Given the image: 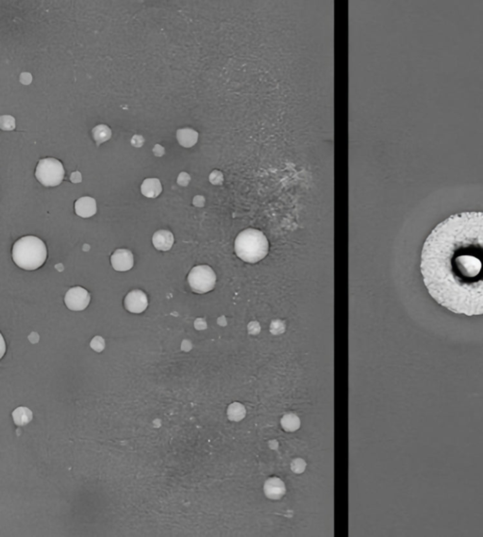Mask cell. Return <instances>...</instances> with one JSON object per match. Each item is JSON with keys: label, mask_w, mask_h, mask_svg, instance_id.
<instances>
[{"label": "cell", "mask_w": 483, "mask_h": 537, "mask_svg": "<svg viewBox=\"0 0 483 537\" xmlns=\"http://www.w3.org/2000/svg\"><path fill=\"white\" fill-rule=\"evenodd\" d=\"M141 191L147 198L158 197L163 191L161 181L158 178H146L142 183Z\"/></svg>", "instance_id": "12"}, {"label": "cell", "mask_w": 483, "mask_h": 537, "mask_svg": "<svg viewBox=\"0 0 483 537\" xmlns=\"http://www.w3.org/2000/svg\"><path fill=\"white\" fill-rule=\"evenodd\" d=\"M92 134L97 145H100L103 142L109 140L112 137V130L106 125H98L95 126L92 130Z\"/></svg>", "instance_id": "15"}, {"label": "cell", "mask_w": 483, "mask_h": 537, "mask_svg": "<svg viewBox=\"0 0 483 537\" xmlns=\"http://www.w3.org/2000/svg\"><path fill=\"white\" fill-rule=\"evenodd\" d=\"M234 251L242 261L255 264L266 257L269 252V241L262 231L247 228L242 230L235 238Z\"/></svg>", "instance_id": "3"}, {"label": "cell", "mask_w": 483, "mask_h": 537, "mask_svg": "<svg viewBox=\"0 0 483 537\" xmlns=\"http://www.w3.org/2000/svg\"><path fill=\"white\" fill-rule=\"evenodd\" d=\"M14 263L25 271H34L42 267L48 257L47 246L42 239L34 236L19 238L13 246Z\"/></svg>", "instance_id": "2"}, {"label": "cell", "mask_w": 483, "mask_h": 537, "mask_svg": "<svg viewBox=\"0 0 483 537\" xmlns=\"http://www.w3.org/2000/svg\"><path fill=\"white\" fill-rule=\"evenodd\" d=\"M91 295L89 292L81 287L70 288L64 297L66 306L73 311H82L89 305Z\"/></svg>", "instance_id": "6"}, {"label": "cell", "mask_w": 483, "mask_h": 537, "mask_svg": "<svg viewBox=\"0 0 483 537\" xmlns=\"http://www.w3.org/2000/svg\"><path fill=\"white\" fill-rule=\"evenodd\" d=\"M90 346L97 352H100L105 348V340L103 337L97 336L93 338V340L90 343Z\"/></svg>", "instance_id": "21"}, {"label": "cell", "mask_w": 483, "mask_h": 537, "mask_svg": "<svg viewBox=\"0 0 483 537\" xmlns=\"http://www.w3.org/2000/svg\"><path fill=\"white\" fill-rule=\"evenodd\" d=\"M188 283L192 290L198 294L212 291L217 284V275L208 265L193 267L188 275Z\"/></svg>", "instance_id": "5"}, {"label": "cell", "mask_w": 483, "mask_h": 537, "mask_svg": "<svg viewBox=\"0 0 483 537\" xmlns=\"http://www.w3.org/2000/svg\"><path fill=\"white\" fill-rule=\"evenodd\" d=\"M16 126L15 119L11 115H2L0 116V128L2 130L11 131Z\"/></svg>", "instance_id": "18"}, {"label": "cell", "mask_w": 483, "mask_h": 537, "mask_svg": "<svg viewBox=\"0 0 483 537\" xmlns=\"http://www.w3.org/2000/svg\"><path fill=\"white\" fill-rule=\"evenodd\" d=\"M268 445H269V448H270L271 450H275L279 448V443H278L277 440H270L269 443H268Z\"/></svg>", "instance_id": "31"}, {"label": "cell", "mask_w": 483, "mask_h": 537, "mask_svg": "<svg viewBox=\"0 0 483 537\" xmlns=\"http://www.w3.org/2000/svg\"><path fill=\"white\" fill-rule=\"evenodd\" d=\"M20 82L24 85H29L31 82H32V75L30 73H27V72H24V73H21L20 75Z\"/></svg>", "instance_id": "26"}, {"label": "cell", "mask_w": 483, "mask_h": 537, "mask_svg": "<svg viewBox=\"0 0 483 537\" xmlns=\"http://www.w3.org/2000/svg\"><path fill=\"white\" fill-rule=\"evenodd\" d=\"M227 415H228L229 420L234 421V422H239L245 418L246 410H245V407L242 403L235 401V402H232L231 404H229L228 410H227Z\"/></svg>", "instance_id": "14"}, {"label": "cell", "mask_w": 483, "mask_h": 537, "mask_svg": "<svg viewBox=\"0 0 483 537\" xmlns=\"http://www.w3.org/2000/svg\"><path fill=\"white\" fill-rule=\"evenodd\" d=\"M148 305V301L146 294L140 289H135L127 293L125 300L124 306L128 312L134 314H140L144 312Z\"/></svg>", "instance_id": "7"}, {"label": "cell", "mask_w": 483, "mask_h": 537, "mask_svg": "<svg viewBox=\"0 0 483 537\" xmlns=\"http://www.w3.org/2000/svg\"><path fill=\"white\" fill-rule=\"evenodd\" d=\"M307 463L302 458H295L291 463V469L295 474H302L305 471Z\"/></svg>", "instance_id": "19"}, {"label": "cell", "mask_w": 483, "mask_h": 537, "mask_svg": "<svg viewBox=\"0 0 483 537\" xmlns=\"http://www.w3.org/2000/svg\"><path fill=\"white\" fill-rule=\"evenodd\" d=\"M75 211L81 218H90L97 213V202L89 196L81 197L75 203Z\"/></svg>", "instance_id": "10"}, {"label": "cell", "mask_w": 483, "mask_h": 537, "mask_svg": "<svg viewBox=\"0 0 483 537\" xmlns=\"http://www.w3.org/2000/svg\"><path fill=\"white\" fill-rule=\"evenodd\" d=\"M130 142H131L132 146H134V147H136V148H140V147H142V146L144 145V143H145V139H144L143 136L136 134V135H134L133 137L131 138Z\"/></svg>", "instance_id": "25"}, {"label": "cell", "mask_w": 483, "mask_h": 537, "mask_svg": "<svg viewBox=\"0 0 483 537\" xmlns=\"http://www.w3.org/2000/svg\"><path fill=\"white\" fill-rule=\"evenodd\" d=\"M421 274L443 307L483 315V212L452 215L437 225L424 243Z\"/></svg>", "instance_id": "1"}, {"label": "cell", "mask_w": 483, "mask_h": 537, "mask_svg": "<svg viewBox=\"0 0 483 537\" xmlns=\"http://www.w3.org/2000/svg\"><path fill=\"white\" fill-rule=\"evenodd\" d=\"M209 180H210V182H211L213 185H216V186H217V185H221V184L223 183V181H224V175H223L220 171L215 170V171H213V172L211 173L210 177H209Z\"/></svg>", "instance_id": "22"}, {"label": "cell", "mask_w": 483, "mask_h": 537, "mask_svg": "<svg viewBox=\"0 0 483 537\" xmlns=\"http://www.w3.org/2000/svg\"><path fill=\"white\" fill-rule=\"evenodd\" d=\"M70 180H71L73 183H79V182H81V181H82L81 174H80L79 172H77V171L74 172V173H72V175L70 176Z\"/></svg>", "instance_id": "30"}, {"label": "cell", "mask_w": 483, "mask_h": 537, "mask_svg": "<svg viewBox=\"0 0 483 537\" xmlns=\"http://www.w3.org/2000/svg\"><path fill=\"white\" fill-rule=\"evenodd\" d=\"M218 324L220 325H222V326H225V325H227L226 318H225L224 316L221 317V318H219V319H218Z\"/></svg>", "instance_id": "32"}, {"label": "cell", "mask_w": 483, "mask_h": 537, "mask_svg": "<svg viewBox=\"0 0 483 537\" xmlns=\"http://www.w3.org/2000/svg\"><path fill=\"white\" fill-rule=\"evenodd\" d=\"M193 204L194 207L196 208H202L205 205V198H204L202 195H196L193 197Z\"/></svg>", "instance_id": "28"}, {"label": "cell", "mask_w": 483, "mask_h": 537, "mask_svg": "<svg viewBox=\"0 0 483 537\" xmlns=\"http://www.w3.org/2000/svg\"><path fill=\"white\" fill-rule=\"evenodd\" d=\"M247 330L250 335L256 336L261 332V325H259L258 322H251L247 326Z\"/></svg>", "instance_id": "24"}, {"label": "cell", "mask_w": 483, "mask_h": 537, "mask_svg": "<svg viewBox=\"0 0 483 537\" xmlns=\"http://www.w3.org/2000/svg\"><path fill=\"white\" fill-rule=\"evenodd\" d=\"M13 421L17 426H25L32 420V412L26 407H19L13 412Z\"/></svg>", "instance_id": "16"}, {"label": "cell", "mask_w": 483, "mask_h": 537, "mask_svg": "<svg viewBox=\"0 0 483 537\" xmlns=\"http://www.w3.org/2000/svg\"><path fill=\"white\" fill-rule=\"evenodd\" d=\"M190 181H191V176L188 175L187 173L182 172V173H180V174L178 175L177 182H178V184L179 186L186 187V186H188V184L190 183Z\"/></svg>", "instance_id": "23"}, {"label": "cell", "mask_w": 483, "mask_h": 537, "mask_svg": "<svg viewBox=\"0 0 483 537\" xmlns=\"http://www.w3.org/2000/svg\"><path fill=\"white\" fill-rule=\"evenodd\" d=\"M177 140L181 146L190 148L197 142L198 133L192 128H181L177 131Z\"/></svg>", "instance_id": "13"}, {"label": "cell", "mask_w": 483, "mask_h": 537, "mask_svg": "<svg viewBox=\"0 0 483 537\" xmlns=\"http://www.w3.org/2000/svg\"><path fill=\"white\" fill-rule=\"evenodd\" d=\"M35 176L39 182L44 186L56 187L64 180V166L60 161L56 159H42L37 164Z\"/></svg>", "instance_id": "4"}, {"label": "cell", "mask_w": 483, "mask_h": 537, "mask_svg": "<svg viewBox=\"0 0 483 537\" xmlns=\"http://www.w3.org/2000/svg\"><path fill=\"white\" fill-rule=\"evenodd\" d=\"M285 324L282 321L276 320L273 321L270 325V332L275 336H279L285 332Z\"/></svg>", "instance_id": "20"}, {"label": "cell", "mask_w": 483, "mask_h": 537, "mask_svg": "<svg viewBox=\"0 0 483 537\" xmlns=\"http://www.w3.org/2000/svg\"><path fill=\"white\" fill-rule=\"evenodd\" d=\"M265 494L268 499L270 500H280L285 493H286V487L285 484L282 480L277 477L269 478L264 486Z\"/></svg>", "instance_id": "9"}, {"label": "cell", "mask_w": 483, "mask_h": 537, "mask_svg": "<svg viewBox=\"0 0 483 537\" xmlns=\"http://www.w3.org/2000/svg\"><path fill=\"white\" fill-rule=\"evenodd\" d=\"M280 423L286 432H294L300 428V419L294 414H287L282 417Z\"/></svg>", "instance_id": "17"}, {"label": "cell", "mask_w": 483, "mask_h": 537, "mask_svg": "<svg viewBox=\"0 0 483 537\" xmlns=\"http://www.w3.org/2000/svg\"><path fill=\"white\" fill-rule=\"evenodd\" d=\"M174 235L168 230H159L153 235V245L157 250L165 252L170 250L174 244Z\"/></svg>", "instance_id": "11"}, {"label": "cell", "mask_w": 483, "mask_h": 537, "mask_svg": "<svg viewBox=\"0 0 483 537\" xmlns=\"http://www.w3.org/2000/svg\"><path fill=\"white\" fill-rule=\"evenodd\" d=\"M194 327L197 330H205L207 328V323L205 322L204 319H197L194 322Z\"/></svg>", "instance_id": "29"}, {"label": "cell", "mask_w": 483, "mask_h": 537, "mask_svg": "<svg viewBox=\"0 0 483 537\" xmlns=\"http://www.w3.org/2000/svg\"><path fill=\"white\" fill-rule=\"evenodd\" d=\"M111 263L115 271L127 272L133 267V255L127 249H117L111 257Z\"/></svg>", "instance_id": "8"}, {"label": "cell", "mask_w": 483, "mask_h": 537, "mask_svg": "<svg viewBox=\"0 0 483 537\" xmlns=\"http://www.w3.org/2000/svg\"><path fill=\"white\" fill-rule=\"evenodd\" d=\"M153 154L156 157H163L166 154V149L161 144H155L153 147Z\"/></svg>", "instance_id": "27"}]
</instances>
